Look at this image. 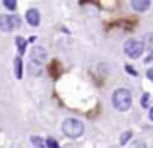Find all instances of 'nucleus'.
<instances>
[{"label":"nucleus","instance_id":"obj_1","mask_svg":"<svg viewBox=\"0 0 153 148\" xmlns=\"http://www.w3.org/2000/svg\"><path fill=\"white\" fill-rule=\"evenodd\" d=\"M112 101V107L119 112H126V111L130 109L132 106V93L126 88H117L111 96Z\"/></svg>","mask_w":153,"mask_h":148},{"label":"nucleus","instance_id":"obj_2","mask_svg":"<svg viewBox=\"0 0 153 148\" xmlns=\"http://www.w3.org/2000/svg\"><path fill=\"white\" fill-rule=\"evenodd\" d=\"M62 132L64 135H67L68 138H78L80 135L83 133V124L82 121L74 117H68L62 122Z\"/></svg>","mask_w":153,"mask_h":148},{"label":"nucleus","instance_id":"obj_3","mask_svg":"<svg viewBox=\"0 0 153 148\" xmlns=\"http://www.w3.org/2000/svg\"><path fill=\"white\" fill-rule=\"evenodd\" d=\"M145 44L142 41H137V39H129V41L124 44V52L130 57V59H138V57L143 54Z\"/></svg>","mask_w":153,"mask_h":148},{"label":"nucleus","instance_id":"obj_4","mask_svg":"<svg viewBox=\"0 0 153 148\" xmlns=\"http://www.w3.org/2000/svg\"><path fill=\"white\" fill-rule=\"evenodd\" d=\"M20 26V18L15 15H0V30L3 33H10Z\"/></svg>","mask_w":153,"mask_h":148},{"label":"nucleus","instance_id":"obj_5","mask_svg":"<svg viewBox=\"0 0 153 148\" xmlns=\"http://www.w3.org/2000/svg\"><path fill=\"white\" fill-rule=\"evenodd\" d=\"M31 59H33V62H44L47 59L46 49L41 47V46H34V47L31 49Z\"/></svg>","mask_w":153,"mask_h":148},{"label":"nucleus","instance_id":"obj_6","mask_svg":"<svg viewBox=\"0 0 153 148\" xmlns=\"http://www.w3.org/2000/svg\"><path fill=\"white\" fill-rule=\"evenodd\" d=\"M26 21L28 24H31V26H39V23H41V15H39V12L36 8H30L26 12Z\"/></svg>","mask_w":153,"mask_h":148},{"label":"nucleus","instance_id":"obj_7","mask_svg":"<svg viewBox=\"0 0 153 148\" xmlns=\"http://www.w3.org/2000/svg\"><path fill=\"white\" fill-rule=\"evenodd\" d=\"M130 5H132V8L137 10V12H145V10H148V7H150V2H148V0H132Z\"/></svg>","mask_w":153,"mask_h":148},{"label":"nucleus","instance_id":"obj_8","mask_svg":"<svg viewBox=\"0 0 153 148\" xmlns=\"http://www.w3.org/2000/svg\"><path fill=\"white\" fill-rule=\"evenodd\" d=\"M15 41H16V44H18V52H20V56H21V54H25V49H26V41H25L23 38H20V36H18Z\"/></svg>","mask_w":153,"mask_h":148},{"label":"nucleus","instance_id":"obj_9","mask_svg":"<svg viewBox=\"0 0 153 148\" xmlns=\"http://www.w3.org/2000/svg\"><path fill=\"white\" fill-rule=\"evenodd\" d=\"M31 143H33L36 148H44V147H46V142H42L39 137H31Z\"/></svg>","mask_w":153,"mask_h":148},{"label":"nucleus","instance_id":"obj_10","mask_svg":"<svg viewBox=\"0 0 153 148\" xmlns=\"http://www.w3.org/2000/svg\"><path fill=\"white\" fill-rule=\"evenodd\" d=\"M21 59L20 57H16L15 59V73H16V78H21Z\"/></svg>","mask_w":153,"mask_h":148},{"label":"nucleus","instance_id":"obj_11","mask_svg":"<svg viewBox=\"0 0 153 148\" xmlns=\"http://www.w3.org/2000/svg\"><path fill=\"white\" fill-rule=\"evenodd\" d=\"M140 104L143 107H148V104H150V93H143V95H142Z\"/></svg>","mask_w":153,"mask_h":148},{"label":"nucleus","instance_id":"obj_12","mask_svg":"<svg viewBox=\"0 0 153 148\" xmlns=\"http://www.w3.org/2000/svg\"><path fill=\"white\" fill-rule=\"evenodd\" d=\"M3 5H5V8H8V10H15L16 8V2H15V0H5Z\"/></svg>","mask_w":153,"mask_h":148},{"label":"nucleus","instance_id":"obj_13","mask_svg":"<svg viewBox=\"0 0 153 148\" xmlns=\"http://www.w3.org/2000/svg\"><path fill=\"white\" fill-rule=\"evenodd\" d=\"M46 147L47 148H59V143H57L54 138H51V137H49V138L46 140Z\"/></svg>","mask_w":153,"mask_h":148},{"label":"nucleus","instance_id":"obj_14","mask_svg":"<svg viewBox=\"0 0 153 148\" xmlns=\"http://www.w3.org/2000/svg\"><path fill=\"white\" fill-rule=\"evenodd\" d=\"M130 137H132V132H130V130H129V132H124L122 137H121V145H126L127 140H129Z\"/></svg>","mask_w":153,"mask_h":148},{"label":"nucleus","instance_id":"obj_15","mask_svg":"<svg viewBox=\"0 0 153 148\" xmlns=\"http://www.w3.org/2000/svg\"><path fill=\"white\" fill-rule=\"evenodd\" d=\"M129 148H147V143L142 142V140H137V142H134Z\"/></svg>","mask_w":153,"mask_h":148},{"label":"nucleus","instance_id":"obj_16","mask_svg":"<svg viewBox=\"0 0 153 148\" xmlns=\"http://www.w3.org/2000/svg\"><path fill=\"white\" fill-rule=\"evenodd\" d=\"M126 72H127V73H130L132 77H137V72H135V68H134V67H130V65H126Z\"/></svg>","mask_w":153,"mask_h":148},{"label":"nucleus","instance_id":"obj_17","mask_svg":"<svg viewBox=\"0 0 153 148\" xmlns=\"http://www.w3.org/2000/svg\"><path fill=\"white\" fill-rule=\"evenodd\" d=\"M147 77H148V80H152V81H153V68L147 70Z\"/></svg>","mask_w":153,"mask_h":148},{"label":"nucleus","instance_id":"obj_18","mask_svg":"<svg viewBox=\"0 0 153 148\" xmlns=\"http://www.w3.org/2000/svg\"><path fill=\"white\" fill-rule=\"evenodd\" d=\"M148 115H150V121H153V107H150V114Z\"/></svg>","mask_w":153,"mask_h":148}]
</instances>
